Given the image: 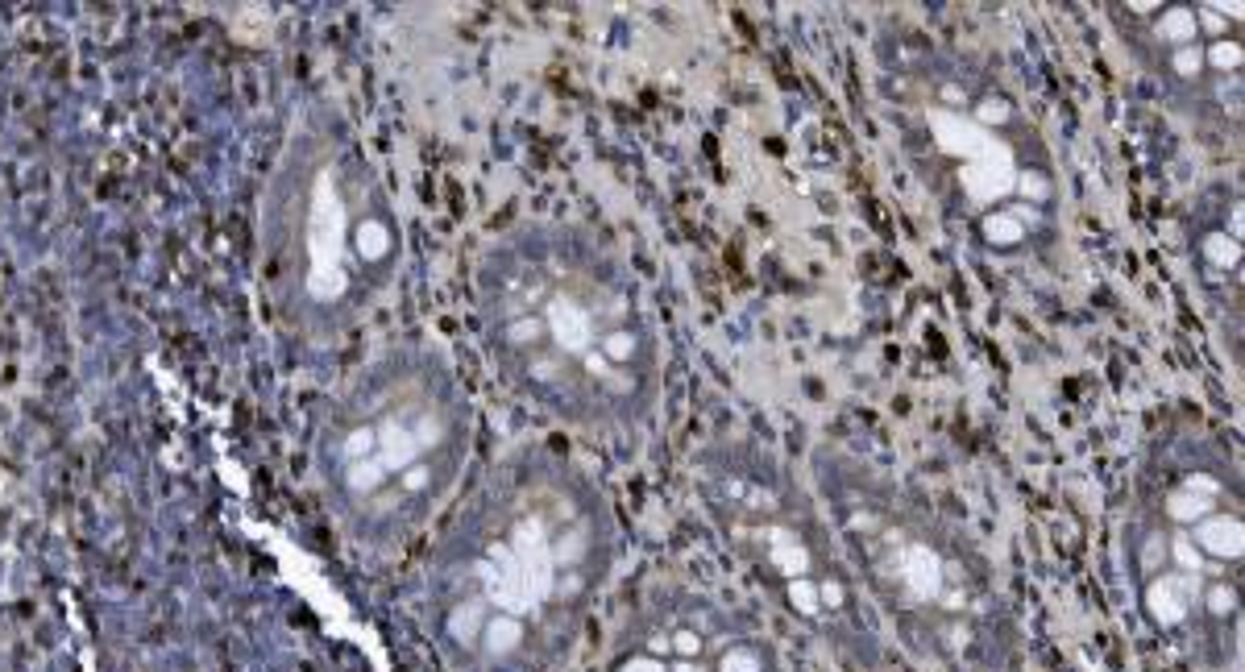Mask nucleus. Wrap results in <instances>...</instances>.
<instances>
[{"instance_id": "f257e3e1", "label": "nucleus", "mask_w": 1245, "mask_h": 672, "mask_svg": "<svg viewBox=\"0 0 1245 672\" xmlns=\"http://www.w3.org/2000/svg\"><path fill=\"white\" fill-rule=\"evenodd\" d=\"M872 96L905 171L972 254L1001 270H1067L1063 166L992 59L884 25L872 42Z\"/></svg>"}, {"instance_id": "f03ea898", "label": "nucleus", "mask_w": 1245, "mask_h": 672, "mask_svg": "<svg viewBox=\"0 0 1245 672\" xmlns=\"http://www.w3.org/2000/svg\"><path fill=\"white\" fill-rule=\"evenodd\" d=\"M474 328L498 378L569 419L644 415L664 378V332L623 249L586 220L523 216L469 278Z\"/></svg>"}, {"instance_id": "7ed1b4c3", "label": "nucleus", "mask_w": 1245, "mask_h": 672, "mask_svg": "<svg viewBox=\"0 0 1245 672\" xmlns=\"http://www.w3.org/2000/svg\"><path fill=\"white\" fill-rule=\"evenodd\" d=\"M403 216L378 162L337 104L312 100L274 150L254 229V274L270 320L303 349H337L395 291Z\"/></svg>"}, {"instance_id": "20e7f679", "label": "nucleus", "mask_w": 1245, "mask_h": 672, "mask_svg": "<svg viewBox=\"0 0 1245 672\" xmlns=\"http://www.w3.org/2000/svg\"><path fill=\"white\" fill-rule=\"evenodd\" d=\"M469 403L453 361L428 341L378 349L320 415V473L341 515L382 536L445 490L461 453Z\"/></svg>"}, {"instance_id": "39448f33", "label": "nucleus", "mask_w": 1245, "mask_h": 672, "mask_svg": "<svg viewBox=\"0 0 1245 672\" xmlns=\"http://www.w3.org/2000/svg\"><path fill=\"white\" fill-rule=\"evenodd\" d=\"M1100 17L1175 121L1216 146L1241 142L1245 50L1237 0H1133L1100 5Z\"/></svg>"}, {"instance_id": "423d86ee", "label": "nucleus", "mask_w": 1245, "mask_h": 672, "mask_svg": "<svg viewBox=\"0 0 1245 672\" xmlns=\"http://www.w3.org/2000/svg\"><path fill=\"white\" fill-rule=\"evenodd\" d=\"M843 523L860 544L872 552L876 577L889 585V594L934 619V643L943 652L963 656L976 643V614L980 594L959 556L938 548L922 531H909L889 511L872 502L864 490H851L843 502Z\"/></svg>"}, {"instance_id": "0eeeda50", "label": "nucleus", "mask_w": 1245, "mask_h": 672, "mask_svg": "<svg viewBox=\"0 0 1245 672\" xmlns=\"http://www.w3.org/2000/svg\"><path fill=\"white\" fill-rule=\"evenodd\" d=\"M1241 183L1208 179L1183 212V258L1221 345L1241 353L1245 320V220Z\"/></svg>"}, {"instance_id": "6e6552de", "label": "nucleus", "mask_w": 1245, "mask_h": 672, "mask_svg": "<svg viewBox=\"0 0 1245 672\" xmlns=\"http://www.w3.org/2000/svg\"><path fill=\"white\" fill-rule=\"evenodd\" d=\"M731 627L714 610L685 606L664 614L656 627L635 635L631 643L656 660V672H723V648L731 643Z\"/></svg>"}]
</instances>
